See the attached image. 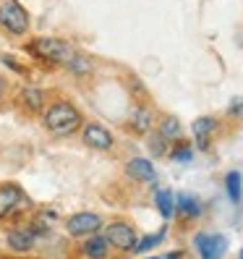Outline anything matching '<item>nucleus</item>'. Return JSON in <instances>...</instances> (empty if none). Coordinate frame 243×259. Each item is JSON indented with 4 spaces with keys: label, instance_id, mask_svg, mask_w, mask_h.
I'll return each mask as SVG.
<instances>
[{
    "label": "nucleus",
    "instance_id": "nucleus-1",
    "mask_svg": "<svg viewBox=\"0 0 243 259\" xmlns=\"http://www.w3.org/2000/svg\"><path fill=\"white\" fill-rule=\"evenodd\" d=\"M81 110L68 100H55L42 110V126L53 136H71L73 131L81 128Z\"/></svg>",
    "mask_w": 243,
    "mask_h": 259
},
{
    "label": "nucleus",
    "instance_id": "nucleus-2",
    "mask_svg": "<svg viewBox=\"0 0 243 259\" xmlns=\"http://www.w3.org/2000/svg\"><path fill=\"white\" fill-rule=\"evenodd\" d=\"M29 50L34 53V58L47 60V63H55V66H66L71 60V55L76 53L71 45L60 37H39L29 45Z\"/></svg>",
    "mask_w": 243,
    "mask_h": 259
},
{
    "label": "nucleus",
    "instance_id": "nucleus-3",
    "mask_svg": "<svg viewBox=\"0 0 243 259\" xmlns=\"http://www.w3.org/2000/svg\"><path fill=\"white\" fill-rule=\"evenodd\" d=\"M29 13L19 0H0V29L11 37H21L29 32Z\"/></svg>",
    "mask_w": 243,
    "mask_h": 259
},
{
    "label": "nucleus",
    "instance_id": "nucleus-4",
    "mask_svg": "<svg viewBox=\"0 0 243 259\" xmlns=\"http://www.w3.org/2000/svg\"><path fill=\"white\" fill-rule=\"evenodd\" d=\"M105 238H108L110 249H118V251H133L136 243H139V236H136L133 225L123 223V220H115V223L105 225Z\"/></svg>",
    "mask_w": 243,
    "mask_h": 259
},
{
    "label": "nucleus",
    "instance_id": "nucleus-5",
    "mask_svg": "<svg viewBox=\"0 0 243 259\" xmlns=\"http://www.w3.org/2000/svg\"><path fill=\"white\" fill-rule=\"evenodd\" d=\"M102 218L97 212H76L66 220V233L73 236V238H89L102 231Z\"/></svg>",
    "mask_w": 243,
    "mask_h": 259
},
{
    "label": "nucleus",
    "instance_id": "nucleus-6",
    "mask_svg": "<svg viewBox=\"0 0 243 259\" xmlns=\"http://www.w3.org/2000/svg\"><path fill=\"white\" fill-rule=\"evenodd\" d=\"M81 142L86 147H92V149L110 152L113 144H115V136H113V131L108 126L97 123V120H89V123H84V128H81Z\"/></svg>",
    "mask_w": 243,
    "mask_h": 259
},
{
    "label": "nucleus",
    "instance_id": "nucleus-7",
    "mask_svg": "<svg viewBox=\"0 0 243 259\" xmlns=\"http://www.w3.org/2000/svg\"><path fill=\"white\" fill-rule=\"evenodd\" d=\"M29 204L26 194L19 184H3L0 186V220H6L11 215H16L19 209Z\"/></svg>",
    "mask_w": 243,
    "mask_h": 259
},
{
    "label": "nucleus",
    "instance_id": "nucleus-8",
    "mask_svg": "<svg viewBox=\"0 0 243 259\" xmlns=\"http://www.w3.org/2000/svg\"><path fill=\"white\" fill-rule=\"evenodd\" d=\"M193 246L202 259H222L227 254V238L222 233H196Z\"/></svg>",
    "mask_w": 243,
    "mask_h": 259
},
{
    "label": "nucleus",
    "instance_id": "nucleus-9",
    "mask_svg": "<svg viewBox=\"0 0 243 259\" xmlns=\"http://www.w3.org/2000/svg\"><path fill=\"white\" fill-rule=\"evenodd\" d=\"M6 243L11 251H19V254H26L34 249L37 243V233L32 231L29 225H21V228H11V231L6 233Z\"/></svg>",
    "mask_w": 243,
    "mask_h": 259
},
{
    "label": "nucleus",
    "instance_id": "nucleus-10",
    "mask_svg": "<svg viewBox=\"0 0 243 259\" xmlns=\"http://www.w3.org/2000/svg\"><path fill=\"white\" fill-rule=\"evenodd\" d=\"M126 176L133 178V181H139V184H155V181H157L155 165H152V160H147V157L128 160L126 162Z\"/></svg>",
    "mask_w": 243,
    "mask_h": 259
},
{
    "label": "nucleus",
    "instance_id": "nucleus-11",
    "mask_svg": "<svg viewBox=\"0 0 243 259\" xmlns=\"http://www.w3.org/2000/svg\"><path fill=\"white\" fill-rule=\"evenodd\" d=\"M81 254L86 259H108L110 256V243H108V238H105V233H94V236L84 238Z\"/></svg>",
    "mask_w": 243,
    "mask_h": 259
},
{
    "label": "nucleus",
    "instance_id": "nucleus-12",
    "mask_svg": "<svg viewBox=\"0 0 243 259\" xmlns=\"http://www.w3.org/2000/svg\"><path fill=\"white\" fill-rule=\"evenodd\" d=\"M44 100H47V92L42 87H24L21 89V105L32 115H39L44 110Z\"/></svg>",
    "mask_w": 243,
    "mask_h": 259
},
{
    "label": "nucleus",
    "instance_id": "nucleus-13",
    "mask_svg": "<svg viewBox=\"0 0 243 259\" xmlns=\"http://www.w3.org/2000/svg\"><path fill=\"white\" fill-rule=\"evenodd\" d=\"M152 110L147 108V105H136V108L131 110V118H128V126H131V131H136V134H149L152 131Z\"/></svg>",
    "mask_w": 243,
    "mask_h": 259
},
{
    "label": "nucleus",
    "instance_id": "nucleus-14",
    "mask_svg": "<svg viewBox=\"0 0 243 259\" xmlns=\"http://www.w3.org/2000/svg\"><path fill=\"white\" fill-rule=\"evenodd\" d=\"M175 212L178 215H183V218H199L202 215V202L196 199L193 194H175Z\"/></svg>",
    "mask_w": 243,
    "mask_h": 259
},
{
    "label": "nucleus",
    "instance_id": "nucleus-15",
    "mask_svg": "<svg viewBox=\"0 0 243 259\" xmlns=\"http://www.w3.org/2000/svg\"><path fill=\"white\" fill-rule=\"evenodd\" d=\"M66 68H68L73 76H79V79H81V76H89V73L94 71V60L89 58L86 53H79V50H76V53L71 55V60L66 63Z\"/></svg>",
    "mask_w": 243,
    "mask_h": 259
},
{
    "label": "nucleus",
    "instance_id": "nucleus-16",
    "mask_svg": "<svg viewBox=\"0 0 243 259\" xmlns=\"http://www.w3.org/2000/svg\"><path fill=\"white\" fill-rule=\"evenodd\" d=\"M225 191H227V199H230L233 204H240L243 199V178L238 170H230L225 176Z\"/></svg>",
    "mask_w": 243,
    "mask_h": 259
},
{
    "label": "nucleus",
    "instance_id": "nucleus-17",
    "mask_svg": "<svg viewBox=\"0 0 243 259\" xmlns=\"http://www.w3.org/2000/svg\"><path fill=\"white\" fill-rule=\"evenodd\" d=\"M155 202H157V209H160V215L165 220H170L175 215V194L170 189H160L157 196H155Z\"/></svg>",
    "mask_w": 243,
    "mask_h": 259
},
{
    "label": "nucleus",
    "instance_id": "nucleus-18",
    "mask_svg": "<svg viewBox=\"0 0 243 259\" xmlns=\"http://www.w3.org/2000/svg\"><path fill=\"white\" fill-rule=\"evenodd\" d=\"M180 131H183V126H180V120L175 118V115H168V118H162V123H160V136L165 142H173V139H178L180 136Z\"/></svg>",
    "mask_w": 243,
    "mask_h": 259
},
{
    "label": "nucleus",
    "instance_id": "nucleus-19",
    "mask_svg": "<svg viewBox=\"0 0 243 259\" xmlns=\"http://www.w3.org/2000/svg\"><path fill=\"white\" fill-rule=\"evenodd\" d=\"M217 128V120L212 118V115H204V118H196L193 123H191V131L196 139H209V134Z\"/></svg>",
    "mask_w": 243,
    "mask_h": 259
},
{
    "label": "nucleus",
    "instance_id": "nucleus-20",
    "mask_svg": "<svg viewBox=\"0 0 243 259\" xmlns=\"http://www.w3.org/2000/svg\"><path fill=\"white\" fill-rule=\"evenodd\" d=\"M165 233H168V231L162 228V231H157V233H152V236H144V238H139V243H136V249H133V251H136V254L152 251V249H155L160 241H165Z\"/></svg>",
    "mask_w": 243,
    "mask_h": 259
},
{
    "label": "nucleus",
    "instance_id": "nucleus-21",
    "mask_svg": "<svg viewBox=\"0 0 243 259\" xmlns=\"http://www.w3.org/2000/svg\"><path fill=\"white\" fill-rule=\"evenodd\" d=\"M170 157H173L175 162H188V160L193 157V147H191L188 142H175V147L170 149Z\"/></svg>",
    "mask_w": 243,
    "mask_h": 259
},
{
    "label": "nucleus",
    "instance_id": "nucleus-22",
    "mask_svg": "<svg viewBox=\"0 0 243 259\" xmlns=\"http://www.w3.org/2000/svg\"><path fill=\"white\" fill-rule=\"evenodd\" d=\"M147 147H149V152L155 157H162L165 152H168V142L162 139L160 134H149V139H147Z\"/></svg>",
    "mask_w": 243,
    "mask_h": 259
},
{
    "label": "nucleus",
    "instance_id": "nucleus-23",
    "mask_svg": "<svg viewBox=\"0 0 243 259\" xmlns=\"http://www.w3.org/2000/svg\"><path fill=\"white\" fill-rule=\"evenodd\" d=\"M196 147H199V149H209V139H196Z\"/></svg>",
    "mask_w": 243,
    "mask_h": 259
},
{
    "label": "nucleus",
    "instance_id": "nucleus-24",
    "mask_svg": "<svg viewBox=\"0 0 243 259\" xmlns=\"http://www.w3.org/2000/svg\"><path fill=\"white\" fill-rule=\"evenodd\" d=\"M180 256H183V251H170V254L165 256V259H180Z\"/></svg>",
    "mask_w": 243,
    "mask_h": 259
},
{
    "label": "nucleus",
    "instance_id": "nucleus-25",
    "mask_svg": "<svg viewBox=\"0 0 243 259\" xmlns=\"http://www.w3.org/2000/svg\"><path fill=\"white\" fill-rule=\"evenodd\" d=\"M3 95H6V79L0 76V97H3Z\"/></svg>",
    "mask_w": 243,
    "mask_h": 259
},
{
    "label": "nucleus",
    "instance_id": "nucleus-26",
    "mask_svg": "<svg viewBox=\"0 0 243 259\" xmlns=\"http://www.w3.org/2000/svg\"><path fill=\"white\" fill-rule=\"evenodd\" d=\"M238 259H243V249H240V256H238Z\"/></svg>",
    "mask_w": 243,
    "mask_h": 259
},
{
    "label": "nucleus",
    "instance_id": "nucleus-27",
    "mask_svg": "<svg viewBox=\"0 0 243 259\" xmlns=\"http://www.w3.org/2000/svg\"><path fill=\"white\" fill-rule=\"evenodd\" d=\"M147 259H157V256H147Z\"/></svg>",
    "mask_w": 243,
    "mask_h": 259
}]
</instances>
